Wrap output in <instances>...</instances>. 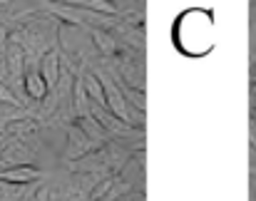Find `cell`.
Segmentation results:
<instances>
[{
    "label": "cell",
    "instance_id": "7a4b0ae2",
    "mask_svg": "<svg viewBox=\"0 0 256 201\" xmlns=\"http://www.w3.org/2000/svg\"><path fill=\"white\" fill-rule=\"evenodd\" d=\"M25 90H28L30 97L42 100L45 92H48V85H45V80H42L40 72H28V75H25Z\"/></svg>",
    "mask_w": 256,
    "mask_h": 201
},
{
    "label": "cell",
    "instance_id": "6da1fadb",
    "mask_svg": "<svg viewBox=\"0 0 256 201\" xmlns=\"http://www.w3.org/2000/svg\"><path fill=\"white\" fill-rule=\"evenodd\" d=\"M35 179H40V172L35 167H28V164L8 167L0 172V184H10V187H22V184H30Z\"/></svg>",
    "mask_w": 256,
    "mask_h": 201
},
{
    "label": "cell",
    "instance_id": "3957f363",
    "mask_svg": "<svg viewBox=\"0 0 256 201\" xmlns=\"http://www.w3.org/2000/svg\"><path fill=\"white\" fill-rule=\"evenodd\" d=\"M0 100L2 102H15V97L10 95V90H8V87H2V85H0Z\"/></svg>",
    "mask_w": 256,
    "mask_h": 201
}]
</instances>
